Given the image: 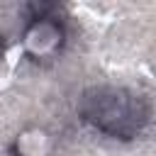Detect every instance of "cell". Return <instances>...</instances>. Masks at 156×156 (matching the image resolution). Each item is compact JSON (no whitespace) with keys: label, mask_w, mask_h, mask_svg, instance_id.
<instances>
[{"label":"cell","mask_w":156,"mask_h":156,"mask_svg":"<svg viewBox=\"0 0 156 156\" xmlns=\"http://www.w3.org/2000/svg\"><path fill=\"white\" fill-rule=\"evenodd\" d=\"M78 115L95 132L129 141L139 136L151 117V107L144 95L119 85L88 88L78 102Z\"/></svg>","instance_id":"1"},{"label":"cell","mask_w":156,"mask_h":156,"mask_svg":"<svg viewBox=\"0 0 156 156\" xmlns=\"http://www.w3.org/2000/svg\"><path fill=\"white\" fill-rule=\"evenodd\" d=\"M2 54H5V41H2V37H0V58H2Z\"/></svg>","instance_id":"4"},{"label":"cell","mask_w":156,"mask_h":156,"mask_svg":"<svg viewBox=\"0 0 156 156\" xmlns=\"http://www.w3.org/2000/svg\"><path fill=\"white\" fill-rule=\"evenodd\" d=\"M32 17L22 29V51L34 61L54 58L66 44V27L54 15L56 5H29Z\"/></svg>","instance_id":"2"},{"label":"cell","mask_w":156,"mask_h":156,"mask_svg":"<svg viewBox=\"0 0 156 156\" xmlns=\"http://www.w3.org/2000/svg\"><path fill=\"white\" fill-rule=\"evenodd\" d=\"M10 154L12 156H51L54 136L44 127H27L12 139Z\"/></svg>","instance_id":"3"}]
</instances>
